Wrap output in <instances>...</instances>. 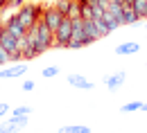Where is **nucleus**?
Here are the masks:
<instances>
[{
	"instance_id": "nucleus-4",
	"label": "nucleus",
	"mask_w": 147,
	"mask_h": 133,
	"mask_svg": "<svg viewBox=\"0 0 147 133\" xmlns=\"http://www.w3.org/2000/svg\"><path fill=\"white\" fill-rule=\"evenodd\" d=\"M70 36H73V18L63 16V20L59 23V27L55 32V47H66Z\"/></svg>"
},
{
	"instance_id": "nucleus-24",
	"label": "nucleus",
	"mask_w": 147,
	"mask_h": 133,
	"mask_svg": "<svg viewBox=\"0 0 147 133\" xmlns=\"http://www.w3.org/2000/svg\"><path fill=\"white\" fill-rule=\"evenodd\" d=\"M131 2H134V0H122V5H131Z\"/></svg>"
},
{
	"instance_id": "nucleus-7",
	"label": "nucleus",
	"mask_w": 147,
	"mask_h": 133,
	"mask_svg": "<svg viewBox=\"0 0 147 133\" xmlns=\"http://www.w3.org/2000/svg\"><path fill=\"white\" fill-rule=\"evenodd\" d=\"M41 20H43V23H45V25H48L52 32H57L59 23L63 20V14H61L55 5H52V7H45V9H43V16H41Z\"/></svg>"
},
{
	"instance_id": "nucleus-17",
	"label": "nucleus",
	"mask_w": 147,
	"mask_h": 133,
	"mask_svg": "<svg viewBox=\"0 0 147 133\" xmlns=\"http://www.w3.org/2000/svg\"><path fill=\"white\" fill-rule=\"evenodd\" d=\"M75 0H57L55 2V7L63 14V16H68V11H70V5H73Z\"/></svg>"
},
{
	"instance_id": "nucleus-11",
	"label": "nucleus",
	"mask_w": 147,
	"mask_h": 133,
	"mask_svg": "<svg viewBox=\"0 0 147 133\" xmlns=\"http://www.w3.org/2000/svg\"><path fill=\"white\" fill-rule=\"evenodd\" d=\"M125 79H127V72H125V70H120V72H113V75L104 77V84H107V88H109V90H118V88L125 84Z\"/></svg>"
},
{
	"instance_id": "nucleus-19",
	"label": "nucleus",
	"mask_w": 147,
	"mask_h": 133,
	"mask_svg": "<svg viewBox=\"0 0 147 133\" xmlns=\"http://www.w3.org/2000/svg\"><path fill=\"white\" fill-rule=\"evenodd\" d=\"M59 72H61V68H57V65H48V68L41 70V75L45 77V79H52V77H57Z\"/></svg>"
},
{
	"instance_id": "nucleus-18",
	"label": "nucleus",
	"mask_w": 147,
	"mask_h": 133,
	"mask_svg": "<svg viewBox=\"0 0 147 133\" xmlns=\"http://www.w3.org/2000/svg\"><path fill=\"white\" fill-rule=\"evenodd\" d=\"M143 108V102H131V104H122V113H136V111H140Z\"/></svg>"
},
{
	"instance_id": "nucleus-25",
	"label": "nucleus",
	"mask_w": 147,
	"mask_h": 133,
	"mask_svg": "<svg viewBox=\"0 0 147 133\" xmlns=\"http://www.w3.org/2000/svg\"><path fill=\"white\" fill-rule=\"evenodd\" d=\"M140 111H145V113H147V104H143V108H140Z\"/></svg>"
},
{
	"instance_id": "nucleus-15",
	"label": "nucleus",
	"mask_w": 147,
	"mask_h": 133,
	"mask_svg": "<svg viewBox=\"0 0 147 133\" xmlns=\"http://www.w3.org/2000/svg\"><path fill=\"white\" fill-rule=\"evenodd\" d=\"M57 133H91V129H88L86 124H66V126H61Z\"/></svg>"
},
{
	"instance_id": "nucleus-23",
	"label": "nucleus",
	"mask_w": 147,
	"mask_h": 133,
	"mask_svg": "<svg viewBox=\"0 0 147 133\" xmlns=\"http://www.w3.org/2000/svg\"><path fill=\"white\" fill-rule=\"evenodd\" d=\"M9 113H11V108H9L7 104H0V120H2L5 115H9Z\"/></svg>"
},
{
	"instance_id": "nucleus-21",
	"label": "nucleus",
	"mask_w": 147,
	"mask_h": 133,
	"mask_svg": "<svg viewBox=\"0 0 147 133\" xmlns=\"http://www.w3.org/2000/svg\"><path fill=\"white\" fill-rule=\"evenodd\" d=\"M30 113H32L30 106H16V108L11 111V115H30Z\"/></svg>"
},
{
	"instance_id": "nucleus-2",
	"label": "nucleus",
	"mask_w": 147,
	"mask_h": 133,
	"mask_svg": "<svg viewBox=\"0 0 147 133\" xmlns=\"http://www.w3.org/2000/svg\"><path fill=\"white\" fill-rule=\"evenodd\" d=\"M34 29H36V47H38V54H43L45 50L55 47V32H52L43 20H38Z\"/></svg>"
},
{
	"instance_id": "nucleus-26",
	"label": "nucleus",
	"mask_w": 147,
	"mask_h": 133,
	"mask_svg": "<svg viewBox=\"0 0 147 133\" xmlns=\"http://www.w3.org/2000/svg\"><path fill=\"white\" fill-rule=\"evenodd\" d=\"M109 2H120V5H122V0H109Z\"/></svg>"
},
{
	"instance_id": "nucleus-1",
	"label": "nucleus",
	"mask_w": 147,
	"mask_h": 133,
	"mask_svg": "<svg viewBox=\"0 0 147 133\" xmlns=\"http://www.w3.org/2000/svg\"><path fill=\"white\" fill-rule=\"evenodd\" d=\"M43 9H45L43 5H27V2H25L16 14H18L20 23H23L27 29H34V27H36V23L41 20V16H43Z\"/></svg>"
},
{
	"instance_id": "nucleus-22",
	"label": "nucleus",
	"mask_w": 147,
	"mask_h": 133,
	"mask_svg": "<svg viewBox=\"0 0 147 133\" xmlns=\"http://www.w3.org/2000/svg\"><path fill=\"white\" fill-rule=\"evenodd\" d=\"M7 5H9V7H16V9H20V7L25 5V0H7Z\"/></svg>"
},
{
	"instance_id": "nucleus-3",
	"label": "nucleus",
	"mask_w": 147,
	"mask_h": 133,
	"mask_svg": "<svg viewBox=\"0 0 147 133\" xmlns=\"http://www.w3.org/2000/svg\"><path fill=\"white\" fill-rule=\"evenodd\" d=\"M88 43H86V34H84V18L82 16H77L73 18V36L68 41V50H79V47H86Z\"/></svg>"
},
{
	"instance_id": "nucleus-9",
	"label": "nucleus",
	"mask_w": 147,
	"mask_h": 133,
	"mask_svg": "<svg viewBox=\"0 0 147 133\" xmlns=\"http://www.w3.org/2000/svg\"><path fill=\"white\" fill-rule=\"evenodd\" d=\"M27 75V65L25 63H14L11 68H0V79H16V77Z\"/></svg>"
},
{
	"instance_id": "nucleus-16",
	"label": "nucleus",
	"mask_w": 147,
	"mask_h": 133,
	"mask_svg": "<svg viewBox=\"0 0 147 133\" xmlns=\"http://www.w3.org/2000/svg\"><path fill=\"white\" fill-rule=\"evenodd\" d=\"M131 7H134V11L140 16V20L145 18V11H147V0H134L131 2Z\"/></svg>"
},
{
	"instance_id": "nucleus-6",
	"label": "nucleus",
	"mask_w": 147,
	"mask_h": 133,
	"mask_svg": "<svg viewBox=\"0 0 147 133\" xmlns=\"http://www.w3.org/2000/svg\"><path fill=\"white\" fill-rule=\"evenodd\" d=\"M30 115H11L7 122L0 124V133H18L20 129H25L30 122H27Z\"/></svg>"
},
{
	"instance_id": "nucleus-13",
	"label": "nucleus",
	"mask_w": 147,
	"mask_h": 133,
	"mask_svg": "<svg viewBox=\"0 0 147 133\" xmlns=\"http://www.w3.org/2000/svg\"><path fill=\"white\" fill-rule=\"evenodd\" d=\"M140 50V45L136 43V41H125V43H120L118 47H115V54L118 57H129V54H136Z\"/></svg>"
},
{
	"instance_id": "nucleus-10",
	"label": "nucleus",
	"mask_w": 147,
	"mask_h": 133,
	"mask_svg": "<svg viewBox=\"0 0 147 133\" xmlns=\"http://www.w3.org/2000/svg\"><path fill=\"white\" fill-rule=\"evenodd\" d=\"M84 34H86V43L88 45H93L97 38H102V34H100V29H97V23L95 20H84Z\"/></svg>"
},
{
	"instance_id": "nucleus-20",
	"label": "nucleus",
	"mask_w": 147,
	"mask_h": 133,
	"mask_svg": "<svg viewBox=\"0 0 147 133\" xmlns=\"http://www.w3.org/2000/svg\"><path fill=\"white\" fill-rule=\"evenodd\" d=\"M20 88H23V93H32V90L36 88V84H34L32 79H25V81L20 84Z\"/></svg>"
},
{
	"instance_id": "nucleus-8",
	"label": "nucleus",
	"mask_w": 147,
	"mask_h": 133,
	"mask_svg": "<svg viewBox=\"0 0 147 133\" xmlns=\"http://www.w3.org/2000/svg\"><path fill=\"white\" fill-rule=\"evenodd\" d=\"M0 47L9 54V59L14 57V54H20V38L11 36L9 32H5L2 34V38H0Z\"/></svg>"
},
{
	"instance_id": "nucleus-14",
	"label": "nucleus",
	"mask_w": 147,
	"mask_h": 133,
	"mask_svg": "<svg viewBox=\"0 0 147 133\" xmlns=\"http://www.w3.org/2000/svg\"><path fill=\"white\" fill-rule=\"evenodd\" d=\"M140 20V16L134 11L131 5H122V25H136Z\"/></svg>"
},
{
	"instance_id": "nucleus-12",
	"label": "nucleus",
	"mask_w": 147,
	"mask_h": 133,
	"mask_svg": "<svg viewBox=\"0 0 147 133\" xmlns=\"http://www.w3.org/2000/svg\"><path fill=\"white\" fill-rule=\"evenodd\" d=\"M68 84L75 86V88H79V90H91L93 88V81H88L84 75H77V72L68 75Z\"/></svg>"
},
{
	"instance_id": "nucleus-5",
	"label": "nucleus",
	"mask_w": 147,
	"mask_h": 133,
	"mask_svg": "<svg viewBox=\"0 0 147 133\" xmlns=\"http://www.w3.org/2000/svg\"><path fill=\"white\" fill-rule=\"evenodd\" d=\"M2 27H5V32H9L11 36H16V38H23L27 34V27L20 23L18 14H9V16L5 18V23H2Z\"/></svg>"
}]
</instances>
